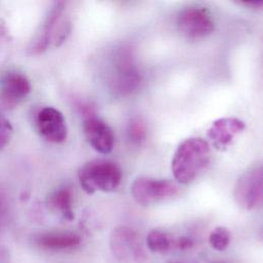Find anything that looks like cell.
Segmentation results:
<instances>
[{
  "instance_id": "30bf717a",
  "label": "cell",
  "mask_w": 263,
  "mask_h": 263,
  "mask_svg": "<svg viewBox=\"0 0 263 263\" xmlns=\"http://www.w3.org/2000/svg\"><path fill=\"white\" fill-rule=\"evenodd\" d=\"M36 126L40 135L52 143H62L67 139L68 129L63 114L52 108L45 107L36 115Z\"/></svg>"
},
{
  "instance_id": "ba28073f",
  "label": "cell",
  "mask_w": 263,
  "mask_h": 263,
  "mask_svg": "<svg viewBox=\"0 0 263 263\" xmlns=\"http://www.w3.org/2000/svg\"><path fill=\"white\" fill-rule=\"evenodd\" d=\"M83 132L89 144L101 154H110L115 142L111 127L104 120L97 117L89 107L83 109Z\"/></svg>"
},
{
  "instance_id": "d6986e66",
  "label": "cell",
  "mask_w": 263,
  "mask_h": 263,
  "mask_svg": "<svg viewBox=\"0 0 263 263\" xmlns=\"http://www.w3.org/2000/svg\"><path fill=\"white\" fill-rule=\"evenodd\" d=\"M194 246V241L189 237L176 238V250H189Z\"/></svg>"
},
{
  "instance_id": "8992f818",
  "label": "cell",
  "mask_w": 263,
  "mask_h": 263,
  "mask_svg": "<svg viewBox=\"0 0 263 263\" xmlns=\"http://www.w3.org/2000/svg\"><path fill=\"white\" fill-rule=\"evenodd\" d=\"M179 32L191 39L203 38L210 35L215 29L211 13L204 7L189 6L183 8L177 16Z\"/></svg>"
},
{
  "instance_id": "ac0fdd59",
  "label": "cell",
  "mask_w": 263,
  "mask_h": 263,
  "mask_svg": "<svg viewBox=\"0 0 263 263\" xmlns=\"http://www.w3.org/2000/svg\"><path fill=\"white\" fill-rule=\"evenodd\" d=\"M12 132L13 130L10 122L0 114V151L3 149L9 142Z\"/></svg>"
},
{
  "instance_id": "e0dca14e",
  "label": "cell",
  "mask_w": 263,
  "mask_h": 263,
  "mask_svg": "<svg viewBox=\"0 0 263 263\" xmlns=\"http://www.w3.org/2000/svg\"><path fill=\"white\" fill-rule=\"evenodd\" d=\"M127 132L129 140L135 145H140L146 138V125L141 118H133Z\"/></svg>"
},
{
  "instance_id": "6da1fadb",
  "label": "cell",
  "mask_w": 263,
  "mask_h": 263,
  "mask_svg": "<svg viewBox=\"0 0 263 263\" xmlns=\"http://www.w3.org/2000/svg\"><path fill=\"white\" fill-rule=\"evenodd\" d=\"M211 148L209 143L199 137L183 140L176 148L171 169L175 179L181 184L193 182L209 165Z\"/></svg>"
},
{
  "instance_id": "52a82bcc",
  "label": "cell",
  "mask_w": 263,
  "mask_h": 263,
  "mask_svg": "<svg viewBox=\"0 0 263 263\" xmlns=\"http://www.w3.org/2000/svg\"><path fill=\"white\" fill-rule=\"evenodd\" d=\"M262 167L258 166L245 172L237 181L234 197L237 204L245 210H252L262 202Z\"/></svg>"
},
{
  "instance_id": "44dd1931",
  "label": "cell",
  "mask_w": 263,
  "mask_h": 263,
  "mask_svg": "<svg viewBox=\"0 0 263 263\" xmlns=\"http://www.w3.org/2000/svg\"><path fill=\"white\" fill-rule=\"evenodd\" d=\"M3 213H4V205H3V201H2V199L0 198V221H1V219H2Z\"/></svg>"
},
{
  "instance_id": "9c48e42d",
  "label": "cell",
  "mask_w": 263,
  "mask_h": 263,
  "mask_svg": "<svg viewBox=\"0 0 263 263\" xmlns=\"http://www.w3.org/2000/svg\"><path fill=\"white\" fill-rule=\"evenodd\" d=\"M31 91V84L26 76L9 72L0 81V106L5 110L15 108Z\"/></svg>"
},
{
  "instance_id": "7c38bea8",
  "label": "cell",
  "mask_w": 263,
  "mask_h": 263,
  "mask_svg": "<svg viewBox=\"0 0 263 263\" xmlns=\"http://www.w3.org/2000/svg\"><path fill=\"white\" fill-rule=\"evenodd\" d=\"M246 129V124L235 117L216 120L208 130V136L215 147L227 148L234 140V137Z\"/></svg>"
},
{
  "instance_id": "2e32d148",
  "label": "cell",
  "mask_w": 263,
  "mask_h": 263,
  "mask_svg": "<svg viewBox=\"0 0 263 263\" xmlns=\"http://www.w3.org/2000/svg\"><path fill=\"white\" fill-rule=\"evenodd\" d=\"M231 233L227 228L218 227L209 236V244L216 251H224L231 244Z\"/></svg>"
},
{
  "instance_id": "7402d4cb",
  "label": "cell",
  "mask_w": 263,
  "mask_h": 263,
  "mask_svg": "<svg viewBox=\"0 0 263 263\" xmlns=\"http://www.w3.org/2000/svg\"><path fill=\"white\" fill-rule=\"evenodd\" d=\"M169 263H183V262H169Z\"/></svg>"
},
{
  "instance_id": "5bb4252c",
  "label": "cell",
  "mask_w": 263,
  "mask_h": 263,
  "mask_svg": "<svg viewBox=\"0 0 263 263\" xmlns=\"http://www.w3.org/2000/svg\"><path fill=\"white\" fill-rule=\"evenodd\" d=\"M47 204L51 209L61 213L65 219L72 221L75 218L73 210L74 195L70 187H61L51 193L47 199Z\"/></svg>"
},
{
  "instance_id": "3957f363",
  "label": "cell",
  "mask_w": 263,
  "mask_h": 263,
  "mask_svg": "<svg viewBox=\"0 0 263 263\" xmlns=\"http://www.w3.org/2000/svg\"><path fill=\"white\" fill-rule=\"evenodd\" d=\"M179 189L175 182L169 179L152 177H138L132 185L133 199L140 205L149 206L175 197Z\"/></svg>"
},
{
  "instance_id": "5b68a950",
  "label": "cell",
  "mask_w": 263,
  "mask_h": 263,
  "mask_svg": "<svg viewBox=\"0 0 263 263\" xmlns=\"http://www.w3.org/2000/svg\"><path fill=\"white\" fill-rule=\"evenodd\" d=\"M111 249L114 256L122 262L141 263L146 258L140 236L128 227H119L113 231Z\"/></svg>"
},
{
  "instance_id": "4fadbf2b",
  "label": "cell",
  "mask_w": 263,
  "mask_h": 263,
  "mask_svg": "<svg viewBox=\"0 0 263 263\" xmlns=\"http://www.w3.org/2000/svg\"><path fill=\"white\" fill-rule=\"evenodd\" d=\"M35 242L45 250L66 251L78 247L81 244V238L71 232H49L40 234Z\"/></svg>"
},
{
  "instance_id": "7a4b0ae2",
  "label": "cell",
  "mask_w": 263,
  "mask_h": 263,
  "mask_svg": "<svg viewBox=\"0 0 263 263\" xmlns=\"http://www.w3.org/2000/svg\"><path fill=\"white\" fill-rule=\"evenodd\" d=\"M78 178L82 189L89 195L97 191L109 193L119 186L122 171L113 161L92 160L81 166L78 171Z\"/></svg>"
},
{
  "instance_id": "ffe728a7",
  "label": "cell",
  "mask_w": 263,
  "mask_h": 263,
  "mask_svg": "<svg viewBox=\"0 0 263 263\" xmlns=\"http://www.w3.org/2000/svg\"><path fill=\"white\" fill-rule=\"evenodd\" d=\"M240 3H243L244 5L251 6V7H261L262 6L261 0H246V1H241Z\"/></svg>"
},
{
  "instance_id": "9a60e30c",
  "label": "cell",
  "mask_w": 263,
  "mask_h": 263,
  "mask_svg": "<svg viewBox=\"0 0 263 263\" xmlns=\"http://www.w3.org/2000/svg\"><path fill=\"white\" fill-rule=\"evenodd\" d=\"M146 245L147 248L155 253H166L176 249V238L162 231L154 230L147 235Z\"/></svg>"
},
{
  "instance_id": "8fae6325",
  "label": "cell",
  "mask_w": 263,
  "mask_h": 263,
  "mask_svg": "<svg viewBox=\"0 0 263 263\" xmlns=\"http://www.w3.org/2000/svg\"><path fill=\"white\" fill-rule=\"evenodd\" d=\"M64 9V2H55L52 5L40 28V31L35 35L33 41L30 43L28 51L31 54H40L47 49L48 45L50 44L53 29L59 20L62 17Z\"/></svg>"
},
{
  "instance_id": "277c9868",
  "label": "cell",
  "mask_w": 263,
  "mask_h": 263,
  "mask_svg": "<svg viewBox=\"0 0 263 263\" xmlns=\"http://www.w3.org/2000/svg\"><path fill=\"white\" fill-rule=\"evenodd\" d=\"M141 82V76L135 64L132 49L123 47L119 49L114 59L113 86L117 93L128 96L135 92Z\"/></svg>"
}]
</instances>
